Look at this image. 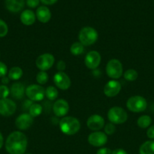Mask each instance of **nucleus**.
Masks as SVG:
<instances>
[{"label":"nucleus","mask_w":154,"mask_h":154,"mask_svg":"<svg viewBox=\"0 0 154 154\" xmlns=\"http://www.w3.org/2000/svg\"><path fill=\"white\" fill-rule=\"evenodd\" d=\"M25 134L18 131L11 132L5 141V149L9 154H24L27 147Z\"/></svg>","instance_id":"nucleus-1"},{"label":"nucleus","mask_w":154,"mask_h":154,"mask_svg":"<svg viewBox=\"0 0 154 154\" xmlns=\"http://www.w3.org/2000/svg\"><path fill=\"white\" fill-rule=\"evenodd\" d=\"M59 126L63 134L73 135L79 131L81 124L79 120L73 117H65L59 122Z\"/></svg>","instance_id":"nucleus-2"},{"label":"nucleus","mask_w":154,"mask_h":154,"mask_svg":"<svg viewBox=\"0 0 154 154\" xmlns=\"http://www.w3.org/2000/svg\"><path fill=\"white\" fill-rule=\"evenodd\" d=\"M98 33L94 28L90 26L83 27L79 33V40L84 46H90L97 42Z\"/></svg>","instance_id":"nucleus-3"},{"label":"nucleus","mask_w":154,"mask_h":154,"mask_svg":"<svg viewBox=\"0 0 154 154\" xmlns=\"http://www.w3.org/2000/svg\"><path fill=\"white\" fill-rule=\"evenodd\" d=\"M107 118L113 124H122L126 122L128 114L126 111L121 107H113L107 113Z\"/></svg>","instance_id":"nucleus-4"},{"label":"nucleus","mask_w":154,"mask_h":154,"mask_svg":"<svg viewBox=\"0 0 154 154\" xmlns=\"http://www.w3.org/2000/svg\"><path fill=\"white\" fill-rule=\"evenodd\" d=\"M126 106L131 112L139 113L146 110L147 107V102L143 96H134L128 99Z\"/></svg>","instance_id":"nucleus-5"},{"label":"nucleus","mask_w":154,"mask_h":154,"mask_svg":"<svg viewBox=\"0 0 154 154\" xmlns=\"http://www.w3.org/2000/svg\"><path fill=\"white\" fill-rule=\"evenodd\" d=\"M107 75L113 80L121 78L123 72V68L121 62L116 59H112L107 63L106 66Z\"/></svg>","instance_id":"nucleus-6"},{"label":"nucleus","mask_w":154,"mask_h":154,"mask_svg":"<svg viewBox=\"0 0 154 154\" xmlns=\"http://www.w3.org/2000/svg\"><path fill=\"white\" fill-rule=\"evenodd\" d=\"M25 93L29 99L33 102H39L45 96V90L41 85L31 84L26 88Z\"/></svg>","instance_id":"nucleus-7"},{"label":"nucleus","mask_w":154,"mask_h":154,"mask_svg":"<svg viewBox=\"0 0 154 154\" xmlns=\"http://www.w3.org/2000/svg\"><path fill=\"white\" fill-rule=\"evenodd\" d=\"M54 57L51 54H44L39 56L36 60V66L40 71L48 70L53 66Z\"/></svg>","instance_id":"nucleus-8"},{"label":"nucleus","mask_w":154,"mask_h":154,"mask_svg":"<svg viewBox=\"0 0 154 154\" xmlns=\"http://www.w3.org/2000/svg\"><path fill=\"white\" fill-rule=\"evenodd\" d=\"M17 105L14 102L10 99H0V114L4 117H9L16 111Z\"/></svg>","instance_id":"nucleus-9"},{"label":"nucleus","mask_w":154,"mask_h":154,"mask_svg":"<svg viewBox=\"0 0 154 154\" xmlns=\"http://www.w3.org/2000/svg\"><path fill=\"white\" fill-rule=\"evenodd\" d=\"M101 62V56L98 51H91L86 54L85 57V64L89 69H95L100 66Z\"/></svg>","instance_id":"nucleus-10"},{"label":"nucleus","mask_w":154,"mask_h":154,"mask_svg":"<svg viewBox=\"0 0 154 154\" xmlns=\"http://www.w3.org/2000/svg\"><path fill=\"white\" fill-rule=\"evenodd\" d=\"M54 83L59 89L66 90L70 87L71 80L63 72H57L54 76Z\"/></svg>","instance_id":"nucleus-11"},{"label":"nucleus","mask_w":154,"mask_h":154,"mask_svg":"<svg viewBox=\"0 0 154 154\" xmlns=\"http://www.w3.org/2000/svg\"><path fill=\"white\" fill-rule=\"evenodd\" d=\"M107 136L104 132H94L91 133L88 137V141L91 145L94 147H102L107 144Z\"/></svg>","instance_id":"nucleus-12"},{"label":"nucleus","mask_w":154,"mask_h":154,"mask_svg":"<svg viewBox=\"0 0 154 154\" xmlns=\"http://www.w3.org/2000/svg\"><path fill=\"white\" fill-rule=\"evenodd\" d=\"M33 123V117L30 114H22L18 116L15 120V126L20 130L29 129Z\"/></svg>","instance_id":"nucleus-13"},{"label":"nucleus","mask_w":154,"mask_h":154,"mask_svg":"<svg viewBox=\"0 0 154 154\" xmlns=\"http://www.w3.org/2000/svg\"><path fill=\"white\" fill-rule=\"evenodd\" d=\"M122 89L121 84L117 81L112 80L108 81L104 86V93L107 97H114L117 96Z\"/></svg>","instance_id":"nucleus-14"},{"label":"nucleus","mask_w":154,"mask_h":154,"mask_svg":"<svg viewBox=\"0 0 154 154\" xmlns=\"http://www.w3.org/2000/svg\"><path fill=\"white\" fill-rule=\"evenodd\" d=\"M104 119L99 114H93L87 120L88 128L92 131H99L104 127Z\"/></svg>","instance_id":"nucleus-15"},{"label":"nucleus","mask_w":154,"mask_h":154,"mask_svg":"<svg viewBox=\"0 0 154 154\" xmlns=\"http://www.w3.org/2000/svg\"><path fill=\"white\" fill-rule=\"evenodd\" d=\"M69 104L64 99H58L53 105V111L57 117H64L69 112Z\"/></svg>","instance_id":"nucleus-16"},{"label":"nucleus","mask_w":154,"mask_h":154,"mask_svg":"<svg viewBox=\"0 0 154 154\" xmlns=\"http://www.w3.org/2000/svg\"><path fill=\"white\" fill-rule=\"evenodd\" d=\"M36 17L41 23H48L51 17V13L46 6H40L37 8Z\"/></svg>","instance_id":"nucleus-17"},{"label":"nucleus","mask_w":154,"mask_h":154,"mask_svg":"<svg viewBox=\"0 0 154 154\" xmlns=\"http://www.w3.org/2000/svg\"><path fill=\"white\" fill-rule=\"evenodd\" d=\"M25 5L24 0H5V7L9 11L17 13L22 10Z\"/></svg>","instance_id":"nucleus-18"},{"label":"nucleus","mask_w":154,"mask_h":154,"mask_svg":"<svg viewBox=\"0 0 154 154\" xmlns=\"http://www.w3.org/2000/svg\"><path fill=\"white\" fill-rule=\"evenodd\" d=\"M25 87L22 83L16 82L14 83L10 89V93L13 98L16 99H22L25 93Z\"/></svg>","instance_id":"nucleus-19"},{"label":"nucleus","mask_w":154,"mask_h":154,"mask_svg":"<svg viewBox=\"0 0 154 154\" xmlns=\"http://www.w3.org/2000/svg\"><path fill=\"white\" fill-rule=\"evenodd\" d=\"M36 14L31 10H25L21 13V21L23 24L26 26H31L36 21Z\"/></svg>","instance_id":"nucleus-20"},{"label":"nucleus","mask_w":154,"mask_h":154,"mask_svg":"<svg viewBox=\"0 0 154 154\" xmlns=\"http://www.w3.org/2000/svg\"><path fill=\"white\" fill-rule=\"evenodd\" d=\"M140 154H154V141H147L141 144L139 149Z\"/></svg>","instance_id":"nucleus-21"},{"label":"nucleus","mask_w":154,"mask_h":154,"mask_svg":"<svg viewBox=\"0 0 154 154\" xmlns=\"http://www.w3.org/2000/svg\"><path fill=\"white\" fill-rule=\"evenodd\" d=\"M23 70L20 67L15 66V67L11 68L8 72V78L12 81H18L22 77Z\"/></svg>","instance_id":"nucleus-22"},{"label":"nucleus","mask_w":154,"mask_h":154,"mask_svg":"<svg viewBox=\"0 0 154 154\" xmlns=\"http://www.w3.org/2000/svg\"><path fill=\"white\" fill-rule=\"evenodd\" d=\"M151 122H152V119L149 116L143 115L139 117L137 121V124L141 129H146L150 126Z\"/></svg>","instance_id":"nucleus-23"},{"label":"nucleus","mask_w":154,"mask_h":154,"mask_svg":"<svg viewBox=\"0 0 154 154\" xmlns=\"http://www.w3.org/2000/svg\"><path fill=\"white\" fill-rule=\"evenodd\" d=\"M70 53L74 56H79L84 52V45L80 42H74L70 47Z\"/></svg>","instance_id":"nucleus-24"},{"label":"nucleus","mask_w":154,"mask_h":154,"mask_svg":"<svg viewBox=\"0 0 154 154\" xmlns=\"http://www.w3.org/2000/svg\"><path fill=\"white\" fill-rule=\"evenodd\" d=\"M45 96L50 101L55 100L58 96V91H57V88L53 86H49L47 87L45 89Z\"/></svg>","instance_id":"nucleus-25"},{"label":"nucleus","mask_w":154,"mask_h":154,"mask_svg":"<svg viewBox=\"0 0 154 154\" xmlns=\"http://www.w3.org/2000/svg\"><path fill=\"white\" fill-rule=\"evenodd\" d=\"M42 112V107L37 103H33L29 108V114L33 117H36Z\"/></svg>","instance_id":"nucleus-26"},{"label":"nucleus","mask_w":154,"mask_h":154,"mask_svg":"<svg viewBox=\"0 0 154 154\" xmlns=\"http://www.w3.org/2000/svg\"><path fill=\"white\" fill-rule=\"evenodd\" d=\"M137 77H138L137 72L132 69H128V70L125 71V72L124 73V78L128 81H135V80H137Z\"/></svg>","instance_id":"nucleus-27"},{"label":"nucleus","mask_w":154,"mask_h":154,"mask_svg":"<svg viewBox=\"0 0 154 154\" xmlns=\"http://www.w3.org/2000/svg\"><path fill=\"white\" fill-rule=\"evenodd\" d=\"M48 81V75L46 72L40 71L36 75V81L40 85H44L46 84Z\"/></svg>","instance_id":"nucleus-28"},{"label":"nucleus","mask_w":154,"mask_h":154,"mask_svg":"<svg viewBox=\"0 0 154 154\" xmlns=\"http://www.w3.org/2000/svg\"><path fill=\"white\" fill-rule=\"evenodd\" d=\"M8 27L4 20L0 19V38H3L8 34Z\"/></svg>","instance_id":"nucleus-29"},{"label":"nucleus","mask_w":154,"mask_h":154,"mask_svg":"<svg viewBox=\"0 0 154 154\" xmlns=\"http://www.w3.org/2000/svg\"><path fill=\"white\" fill-rule=\"evenodd\" d=\"M9 94H10V90L7 86H0V99H7Z\"/></svg>","instance_id":"nucleus-30"},{"label":"nucleus","mask_w":154,"mask_h":154,"mask_svg":"<svg viewBox=\"0 0 154 154\" xmlns=\"http://www.w3.org/2000/svg\"><path fill=\"white\" fill-rule=\"evenodd\" d=\"M104 132L106 135H113L116 132V126L112 123H107L104 127Z\"/></svg>","instance_id":"nucleus-31"},{"label":"nucleus","mask_w":154,"mask_h":154,"mask_svg":"<svg viewBox=\"0 0 154 154\" xmlns=\"http://www.w3.org/2000/svg\"><path fill=\"white\" fill-rule=\"evenodd\" d=\"M8 72V68L6 65L2 62H0V78L5 76Z\"/></svg>","instance_id":"nucleus-32"},{"label":"nucleus","mask_w":154,"mask_h":154,"mask_svg":"<svg viewBox=\"0 0 154 154\" xmlns=\"http://www.w3.org/2000/svg\"><path fill=\"white\" fill-rule=\"evenodd\" d=\"M39 2H40V0H27L26 1L27 5L28 7L32 8L37 7L39 5Z\"/></svg>","instance_id":"nucleus-33"},{"label":"nucleus","mask_w":154,"mask_h":154,"mask_svg":"<svg viewBox=\"0 0 154 154\" xmlns=\"http://www.w3.org/2000/svg\"><path fill=\"white\" fill-rule=\"evenodd\" d=\"M66 69V63L63 60H60L57 64V69L58 72H63Z\"/></svg>","instance_id":"nucleus-34"},{"label":"nucleus","mask_w":154,"mask_h":154,"mask_svg":"<svg viewBox=\"0 0 154 154\" xmlns=\"http://www.w3.org/2000/svg\"><path fill=\"white\" fill-rule=\"evenodd\" d=\"M146 135L150 139H154V125L150 126L146 132Z\"/></svg>","instance_id":"nucleus-35"},{"label":"nucleus","mask_w":154,"mask_h":154,"mask_svg":"<svg viewBox=\"0 0 154 154\" xmlns=\"http://www.w3.org/2000/svg\"><path fill=\"white\" fill-rule=\"evenodd\" d=\"M112 151L110 148L107 147H103V148L99 149L97 151V154H111Z\"/></svg>","instance_id":"nucleus-36"},{"label":"nucleus","mask_w":154,"mask_h":154,"mask_svg":"<svg viewBox=\"0 0 154 154\" xmlns=\"http://www.w3.org/2000/svg\"><path fill=\"white\" fill-rule=\"evenodd\" d=\"M43 4L47 5H51L54 4L55 2H57V0H40Z\"/></svg>","instance_id":"nucleus-37"},{"label":"nucleus","mask_w":154,"mask_h":154,"mask_svg":"<svg viewBox=\"0 0 154 154\" xmlns=\"http://www.w3.org/2000/svg\"><path fill=\"white\" fill-rule=\"evenodd\" d=\"M111 154H128V153L123 149H116L112 152Z\"/></svg>","instance_id":"nucleus-38"},{"label":"nucleus","mask_w":154,"mask_h":154,"mask_svg":"<svg viewBox=\"0 0 154 154\" xmlns=\"http://www.w3.org/2000/svg\"><path fill=\"white\" fill-rule=\"evenodd\" d=\"M9 81H10V79H9L8 77H3V78H2V83L3 84V85H6V84H8L9 83Z\"/></svg>","instance_id":"nucleus-39"},{"label":"nucleus","mask_w":154,"mask_h":154,"mask_svg":"<svg viewBox=\"0 0 154 154\" xmlns=\"http://www.w3.org/2000/svg\"><path fill=\"white\" fill-rule=\"evenodd\" d=\"M3 144H4V139H3L2 135V133L0 132V149L2 147Z\"/></svg>","instance_id":"nucleus-40"},{"label":"nucleus","mask_w":154,"mask_h":154,"mask_svg":"<svg viewBox=\"0 0 154 154\" xmlns=\"http://www.w3.org/2000/svg\"><path fill=\"white\" fill-rule=\"evenodd\" d=\"M27 154H31V153H27Z\"/></svg>","instance_id":"nucleus-41"}]
</instances>
